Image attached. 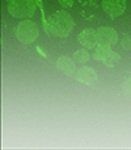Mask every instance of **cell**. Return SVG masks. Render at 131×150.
I'll use <instances>...</instances> for the list:
<instances>
[{
    "instance_id": "10",
    "label": "cell",
    "mask_w": 131,
    "mask_h": 150,
    "mask_svg": "<svg viewBox=\"0 0 131 150\" xmlns=\"http://www.w3.org/2000/svg\"><path fill=\"white\" fill-rule=\"evenodd\" d=\"M89 57H91V55H89L88 51H87L85 48H80V50L75 51L72 59H74L77 64H85V63L89 60Z\"/></svg>"
},
{
    "instance_id": "11",
    "label": "cell",
    "mask_w": 131,
    "mask_h": 150,
    "mask_svg": "<svg viewBox=\"0 0 131 150\" xmlns=\"http://www.w3.org/2000/svg\"><path fill=\"white\" fill-rule=\"evenodd\" d=\"M119 59H121V56H119L118 52H115V51H110V52L107 54V56L102 60V64H105L109 68H113L119 62Z\"/></svg>"
},
{
    "instance_id": "7",
    "label": "cell",
    "mask_w": 131,
    "mask_h": 150,
    "mask_svg": "<svg viewBox=\"0 0 131 150\" xmlns=\"http://www.w3.org/2000/svg\"><path fill=\"white\" fill-rule=\"evenodd\" d=\"M77 39L84 48H94L97 46V30L92 28L84 29L77 35Z\"/></svg>"
},
{
    "instance_id": "4",
    "label": "cell",
    "mask_w": 131,
    "mask_h": 150,
    "mask_svg": "<svg viewBox=\"0 0 131 150\" xmlns=\"http://www.w3.org/2000/svg\"><path fill=\"white\" fill-rule=\"evenodd\" d=\"M104 12L112 18L119 17L126 11V0H101Z\"/></svg>"
},
{
    "instance_id": "6",
    "label": "cell",
    "mask_w": 131,
    "mask_h": 150,
    "mask_svg": "<svg viewBox=\"0 0 131 150\" xmlns=\"http://www.w3.org/2000/svg\"><path fill=\"white\" fill-rule=\"evenodd\" d=\"M75 79L77 82H81L84 85H93L97 81V72L94 71L92 67H81L76 71Z\"/></svg>"
},
{
    "instance_id": "12",
    "label": "cell",
    "mask_w": 131,
    "mask_h": 150,
    "mask_svg": "<svg viewBox=\"0 0 131 150\" xmlns=\"http://www.w3.org/2000/svg\"><path fill=\"white\" fill-rule=\"evenodd\" d=\"M121 46L127 51H131V35L129 34H123L121 39Z\"/></svg>"
},
{
    "instance_id": "3",
    "label": "cell",
    "mask_w": 131,
    "mask_h": 150,
    "mask_svg": "<svg viewBox=\"0 0 131 150\" xmlns=\"http://www.w3.org/2000/svg\"><path fill=\"white\" fill-rule=\"evenodd\" d=\"M14 35H16V38L21 43L29 45V43H33L38 38L39 30L34 21H31V20H22L16 26Z\"/></svg>"
},
{
    "instance_id": "13",
    "label": "cell",
    "mask_w": 131,
    "mask_h": 150,
    "mask_svg": "<svg viewBox=\"0 0 131 150\" xmlns=\"http://www.w3.org/2000/svg\"><path fill=\"white\" fill-rule=\"evenodd\" d=\"M122 91H123L127 97L131 98V79H127L123 81V83H122Z\"/></svg>"
},
{
    "instance_id": "2",
    "label": "cell",
    "mask_w": 131,
    "mask_h": 150,
    "mask_svg": "<svg viewBox=\"0 0 131 150\" xmlns=\"http://www.w3.org/2000/svg\"><path fill=\"white\" fill-rule=\"evenodd\" d=\"M8 13L14 18H31L36 12L34 0H8Z\"/></svg>"
},
{
    "instance_id": "5",
    "label": "cell",
    "mask_w": 131,
    "mask_h": 150,
    "mask_svg": "<svg viewBox=\"0 0 131 150\" xmlns=\"http://www.w3.org/2000/svg\"><path fill=\"white\" fill-rule=\"evenodd\" d=\"M118 42V33L113 28L101 26L97 29V45L113 46Z\"/></svg>"
},
{
    "instance_id": "15",
    "label": "cell",
    "mask_w": 131,
    "mask_h": 150,
    "mask_svg": "<svg viewBox=\"0 0 131 150\" xmlns=\"http://www.w3.org/2000/svg\"><path fill=\"white\" fill-rule=\"evenodd\" d=\"M130 68H131V64H130Z\"/></svg>"
},
{
    "instance_id": "8",
    "label": "cell",
    "mask_w": 131,
    "mask_h": 150,
    "mask_svg": "<svg viewBox=\"0 0 131 150\" xmlns=\"http://www.w3.org/2000/svg\"><path fill=\"white\" fill-rule=\"evenodd\" d=\"M57 69L66 74V76H75L76 74V62L69 59L68 56H60L57 59Z\"/></svg>"
},
{
    "instance_id": "1",
    "label": "cell",
    "mask_w": 131,
    "mask_h": 150,
    "mask_svg": "<svg viewBox=\"0 0 131 150\" xmlns=\"http://www.w3.org/2000/svg\"><path fill=\"white\" fill-rule=\"evenodd\" d=\"M75 28V22L71 14L67 11H58L49 20V30L52 35L66 38L69 35L72 29Z\"/></svg>"
},
{
    "instance_id": "9",
    "label": "cell",
    "mask_w": 131,
    "mask_h": 150,
    "mask_svg": "<svg viewBox=\"0 0 131 150\" xmlns=\"http://www.w3.org/2000/svg\"><path fill=\"white\" fill-rule=\"evenodd\" d=\"M110 46H101V45H97L94 47V52H93V59L98 60V62H102L105 57L107 56V54L110 52Z\"/></svg>"
},
{
    "instance_id": "14",
    "label": "cell",
    "mask_w": 131,
    "mask_h": 150,
    "mask_svg": "<svg viewBox=\"0 0 131 150\" xmlns=\"http://www.w3.org/2000/svg\"><path fill=\"white\" fill-rule=\"evenodd\" d=\"M59 4L67 9V8H71L74 5V0H59Z\"/></svg>"
}]
</instances>
